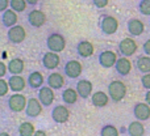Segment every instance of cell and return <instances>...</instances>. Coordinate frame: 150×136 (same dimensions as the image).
Returning a JSON list of instances; mask_svg holds the SVG:
<instances>
[{
  "label": "cell",
  "instance_id": "cell-1",
  "mask_svg": "<svg viewBox=\"0 0 150 136\" xmlns=\"http://www.w3.org/2000/svg\"><path fill=\"white\" fill-rule=\"evenodd\" d=\"M108 94L113 102H120L127 96V85L120 80H113L108 85Z\"/></svg>",
  "mask_w": 150,
  "mask_h": 136
},
{
  "label": "cell",
  "instance_id": "cell-2",
  "mask_svg": "<svg viewBox=\"0 0 150 136\" xmlns=\"http://www.w3.org/2000/svg\"><path fill=\"white\" fill-rule=\"evenodd\" d=\"M46 46L50 51L61 52L66 47V38L59 33H52L46 38Z\"/></svg>",
  "mask_w": 150,
  "mask_h": 136
},
{
  "label": "cell",
  "instance_id": "cell-3",
  "mask_svg": "<svg viewBox=\"0 0 150 136\" xmlns=\"http://www.w3.org/2000/svg\"><path fill=\"white\" fill-rule=\"evenodd\" d=\"M26 103H28V100H26L25 96L21 94L20 92H16L15 94H12L8 98V107H9V110L13 111V113L24 111L26 107Z\"/></svg>",
  "mask_w": 150,
  "mask_h": 136
},
{
  "label": "cell",
  "instance_id": "cell-4",
  "mask_svg": "<svg viewBox=\"0 0 150 136\" xmlns=\"http://www.w3.org/2000/svg\"><path fill=\"white\" fill-rule=\"evenodd\" d=\"M7 37H8V41H9L11 43L18 45V43H21V42L25 41L26 31H25V29H24L21 25H17V24H16V25L8 28Z\"/></svg>",
  "mask_w": 150,
  "mask_h": 136
},
{
  "label": "cell",
  "instance_id": "cell-5",
  "mask_svg": "<svg viewBox=\"0 0 150 136\" xmlns=\"http://www.w3.org/2000/svg\"><path fill=\"white\" fill-rule=\"evenodd\" d=\"M100 28L105 36H112L119 29V21L113 16H103V18L100 21Z\"/></svg>",
  "mask_w": 150,
  "mask_h": 136
},
{
  "label": "cell",
  "instance_id": "cell-6",
  "mask_svg": "<svg viewBox=\"0 0 150 136\" xmlns=\"http://www.w3.org/2000/svg\"><path fill=\"white\" fill-rule=\"evenodd\" d=\"M119 51L122 56H132L137 51V43L133 38H124L119 43Z\"/></svg>",
  "mask_w": 150,
  "mask_h": 136
},
{
  "label": "cell",
  "instance_id": "cell-7",
  "mask_svg": "<svg viewBox=\"0 0 150 136\" xmlns=\"http://www.w3.org/2000/svg\"><path fill=\"white\" fill-rule=\"evenodd\" d=\"M117 59H119V58H117L116 52L111 51V50L101 51L100 54H99V58H98L99 64H100L103 68H112V67H115Z\"/></svg>",
  "mask_w": 150,
  "mask_h": 136
},
{
  "label": "cell",
  "instance_id": "cell-8",
  "mask_svg": "<svg viewBox=\"0 0 150 136\" xmlns=\"http://www.w3.org/2000/svg\"><path fill=\"white\" fill-rule=\"evenodd\" d=\"M38 100L41 101V103L45 107H49L55 100V94H54V89L52 86H44L42 85L38 90Z\"/></svg>",
  "mask_w": 150,
  "mask_h": 136
},
{
  "label": "cell",
  "instance_id": "cell-9",
  "mask_svg": "<svg viewBox=\"0 0 150 136\" xmlns=\"http://www.w3.org/2000/svg\"><path fill=\"white\" fill-rule=\"evenodd\" d=\"M46 22V15L40 9H32L28 13V24L32 28H41Z\"/></svg>",
  "mask_w": 150,
  "mask_h": 136
},
{
  "label": "cell",
  "instance_id": "cell-10",
  "mask_svg": "<svg viewBox=\"0 0 150 136\" xmlns=\"http://www.w3.org/2000/svg\"><path fill=\"white\" fill-rule=\"evenodd\" d=\"M70 118V111L66 106L63 105H57L52 111V119L55 122V123H66Z\"/></svg>",
  "mask_w": 150,
  "mask_h": 136
},
{
  "label": "cell",
  "instance_id": "cell-11",
  "mask_svg": "<svg viewBox=\"0 0 150 136\" xmlns=\"http://www.w3.org/2000/svg\"><path fill=\"white\" fill-rule=\"evenodd\" d=\"M42 103L38 98H30L28 100V103H26L25 107V114L29 118H37L40 114L42 113Z\"/></svg>",
  "mask_w": 150,
  "mask_h": 136
},
{
  "label": "cell",
  "instance_id": "cell-12",
  "mask_svg": "<svg viewBox=\"0 0 150 136\" xmlns=\"http://www.w3.org/2000/svg\"><path fill=\"white\" fill-rule=\"evenodd\" d=\"M82 71L83 67L80 64V62H78V60H69L65 64V68H63L65 75L70 79H78L82 75Z\"/></svg>",
  "mask_w": 150,
  "mask_h": 136
},
{
  "label": "cell",
  "instance_id": "cell-13",
  "mask_svg": "<svg viewBox=\"0 0 150 136\" xmlns=\"http://www.w3.org/2000/svg\"><path fill=\"white\" fill-rule=\"evenodd\" d=\"M59 62H61V58L58 55V52H54V51H47L42 56V66H44L46 69H55L59 66Z\"/></svg>",
  "mask_w": 150,
  "mask_h": 136
},
{
  "label": "cell",
  "instance_id": "cell-14",
  "mask_svg": "<svg viewBox=\"0 0 150 136\" xmlns=\"http://www.w3.org/2000/svg\"><path fill=\"white\" fill-rule=\"evenodd\" d=\"M133 114H134V118L138 119V121H141V122L148 121L150 118V105L148 102L136 103L134 109H133Z\"/></svg>",
  "mask_w": 150,
  "mask_h": 136
},
{
  "label": "cell",
  "instance_id": "cell-15",
  "mask_svg": "<svg viewBox=\"0 0 150 136\" xmlns=\"http://www.w3.org/2000/svg\"><path fill=\"white\" fill-rule=\"evenodd\" d=\"M75 89H76L78 94H79L80 98H83V100H86V98H88L90 96H92V82L90 81V80H79V81L76 82V86H75Z\"/></svg>",
  "mask_w": 150,
  "mask_h": 136
},
{
  "label": "cell",
  "instance_id": "cell-16",
  "mask_svg": "<svg viewBox=\"0 0 150 136\" xmlns=\"http://www.w3.org/2000/svg\"><path fill=\"white\" fill-rule=\"evenodd\" d=\"M127 28H128L129 34L133 37L141 36V34L145 31V25H144V22L141 20H138V18H130V20L128 21Z\"/></svg>",
  "mask_w": 150,
  "mask_h": 136
},
{
  "label": "cell",
  "instance_id": "cell-17",
  "mask_svg": "<svg viewBox=\"0 0 150 136\" xmlns=\"http://www.w3.org/2000/svg\"><path fill=\"white\" fill-rule=\"evenodd\" d=\"M128 56H122L119 58L115 64V68H116V72L120 75V76H128L132 71V63H130L129 59H127Z\"/></svg>",
  "mask_w": 150,
  "mask_h": 136
},
{
  "label": "cell",
  "instance_id": "cell-18",
  "mask_svg": "<svg viewBox=\"0 0 150 136\" xmlns=\"http://www.w3.org/2000/svg\"><path fill=\"white\" fill-rule=\"evenodd\" d=\"M17 21H18L17 12L13 10L12 8L4 10V12H1V24L5 26V28H11V26L16 25Z\"/></svg>",
  "mask_w": 150,
  "mask_h": 136
},
{
  "label": "cell",
  "instance_id": "cell-19",
  "mask_svg": "<svg viewBox=\"0 0 150 136\" xmlns=\"http://www.w3.org/2000/svg\"><path fill=\"white\" fill-rule=\"evenodd\" d=\"M93 51H95L93 45L91 43L90 41H80L79 43L76 45V52H78V55H79V56H82V58L92 56Z\"/></svg>",
  "mask_w": 150,
  "mask_h": 136
},
{
  "label": "cell",
  "instance_id": "cell-20",
  "mask_svg": "<svg viewBox=\"0 0 150 136\" xmlns=\"http://www.w3.org/2000/svg\"><path fill=\"white\" fill-rule=\"evenodd\" d=\"M109 94H107L103 90H98L91 96V101H92V105L96 107H104V106L108 105L109 102Z\"/></svg>",
  "mask_w": 150,
  "mask_h": 136
},
{
  "label": "cell",
  "instance_id": "cell-21",
  "mask_svg": "<svg viewBox=\"0 0 150 136\" xmlns=\"http://www.w3.org/2000/svg\"><path fill=\"white\" fill-rule=\"evenodd\" d=\"M46 81H47L49 86H52L54 90H57V89H61V88L65 85V77H63V75L59 73V72H53V73L49 75Z\"/></svg>",
  "mask_w": 150,
  "mask_h": 136
},
{
  "label": "cell",
  "instance_id": "cell-22",
  "mask_svg": "<svg viewBox=\"0 0 150 136\" xmlns=\"http://www.w3.org/2000/svg\"><path fill=\"white\" fill-rule=\"evenodd\" d=\"M8 84H9V88L12 92H21L25 88V79L20 75H12L8 80Z\"/></svg>",
  "mask_w": 150,
  "mask_h": 136
},
{
  "label": "cell",
  "instance_id": "cell-23",
  "mask_svg": "<svg viewBox=\"0 0 150 136\" xmlns=\"http://www.w3.org/2000/svg\"><path fill=\"white\" fill-rule=\"evenodd\" d=\"M44 81H45L44 76H42V73L38 71L32 72L28 76V84L32 89H40V88L44 85Z\"/></svg>",
  "mask_w": 150,
  "mask_h": 136
},
{
  "label": "cell",
  "instance_id": "cell-24",
  "mask_svg": "<svg viewBox=\"0 0 150 136\" xmlns=\"http://www.w3.org/2000/svg\"><path fill=\"white\" fill-rule=\"evenodd\" d=\"M24 60L20 59V58H15V59H11L9 63H8V72L11 75H20L23 73L24 71Z\"/></svg>",
  "mask_w": 150,
  "mask_h": 136
},
{
  "label": "cell",
  "instance_id": "cell-25",
  "mask_svg": "<svg viewBox=\"0 0 150 136\" xmlns=\"http://www.w3.org/2000/svg\"><path fill=\"white\" fill-rule=\"evenodd\" d=\"M78 97H79V94H78L76 89H73V88H67V89H65L62 92V100L66 105H74V103H76Z\"/></svg>",
  "mask_w": 150,
  "mask_h": 136
},
{
  "label": "cell",
  "instance_id": "cell-26",
  "mask_svg": "<svg viewBox=\"0 0 150 136\" xmlns=\"http://www.w3.org/2000/svg\"><path fill=\"white\" fill-rule=\"evenodd\" d=\"M128 134L130 136H144L145 135V127L141 123V121H136L128 126Z\"/></svg>",
  "mask_w": 150,
  "mask_h": 136
},
{
  "label": "cell",
  "instance_id": "cell-27",
  "mask_svg": "<svg viewBox=\"0 0 150 136\" xmlns=\"http://www.w3.org/2000/svg\"><path fill=\"white\" fill-rule=\"evenodd\" d=\"M136 67L141 73H149L150 72V55H144L136 60Z\"/></svg>",
  "mask_w": 150,
  "mask_h": 136
},
{
  "label": "cell",
  "instance_id": "cell-28",
  "mask_svg": "<svg viewBox=\"0 0 150 136\" xmlns=\"http://www.w3.org/2000/svg\"><path fill=\"white\" fill-rule=\"evenodd\" d=\"M34 132H36V128L30 122H24L18 127V135L20 136H32L34 135Z\"/></svg>",
  "mask_w": 150,
  "mask_h": 136
},
{
  "label": "cell",
  "instance_id": "cell-29",
  "mask_svg": "<svg viewBox=\"0 0 150 136\" xmlns=\"http://www.w3.org/2000/svg\"><path fill=\"white\" fill-rule=\"evenodd\" d=\"M28 7L26 0H11V8L16 12H24Z\"/></svg>",
  "mask_w": 150,
  "mask_h": 136
},
{
  "label": "cell",
  "instance_id": "cell-30",
  "mask_svg": "<svg viewBox=\"0 0 150 136\" xmlns=\"http://www.w3.org/2000/svg\"><path fill=\"white\" fill-rule=\"evenodd\" d=\"M119 130L112 124H107L100 130V136H119Z\"/></svg>",
  "mask_w": 150,
  "mask_h": 136
},
{
  "label": "cell",
  "instance_id": "cell-31",
  "mask_svg": "<svg viewBox=\"0 0 150 136\" xmlns=\"http://www.w3.org/2000/svg\"><path fill=\"white\" fill-rule=\"evenodd\" d=\"M138 10L141 15L150 16V0H141L138 4Z\"/></svg>",
  "mask_w": 150,
  "mask_h": 136
},
{
  "label": "cell",
  "instance_id": "cell-32",
  "mask_svg": "<svg viewBox=\"0 0 150 136\" xmlns=\"http://www.w3.org/2000/svg\"><path fill=\"white\" fill-rule=\"evenodd\" d=\"M9 84H8V81H5L4 79H0V97H4L5 94L8 93V90H9Z\"/></svg>",
  "mask_w": 150,
  "mask_h": 136
},
{
  "label": "cell",
  "instance_id": "cell-33",
  "mask_svg": "<svg viewBox=\"0 0 150 136\" xmlns=\"http://www.w3.org/2000/svg\"><path fill=\"white\" fill-rule=\"evenodd\" d=\"M141 84L145 89H150V72L149 73H144V76L141 77Z\"/></svg>",
  "mask_w": 150,
  "mask_h": 136
},
{
  "label": "cell",
  "instance_id": "cell-34",
  "mask_svg": "<svg viewBox=\"0 0 150 136\" xmlns=\"http://www.w3.org/2000/svg\"><path fill=\"white\" fill-rule=\"evenodd\" d=\"M108 1H109V0H92L93 5H95L96 8H99V9L105 8L107 5H108Z\"/></svg>",
  "mask_w": 150,
  "mask_h": 136
},
{
  "label": "cell",
  "instance_id": "cell-35",
  "mask_svg": "<svg viewBox=\"0 0 150 136\" xmlns=\"http://www.w3.org/2000/svg\"><path fill=\"white\" fill-rule=\"evenodd\" d=\"M9 5H11L9 0H0V12H4V10H7Z\"/></svg>",
  "mask_w": 150,
  "mask_h": 136
},
{
  "label": "cell",
  "instance_id": "cell-36",
  "mask_svg": "<svg viewBox=\"0 0 150 136\" xmlns=\"http://www.w3.org/2000/svg\"><path fill=\"white\" fill-rule=\"evenodd\" d=\"M8 71V66L4 62H0V77H4Z\"/></svg>",
  "mask_w": 150,
  "mask_h": 136
},
{
  "label": "cell",
  "instance_id": "cell-37",
  "mask_svg": "<svg viewBox=\"0 0 150 136\" xmlns=\"http://www.w3.org/2000/svg\"><path fill=\"white\" fill-rule=\"evenodd\" d=\"M144 51L146 55H150V38L144 43Z\"/></svg>",
  "mask_w": 150,
  "mask_h": 136
},
{
  "label": "cell",
  "instance_id": "cell-38",
  "mask_svg": "<svg viewBox=\"0 0 150 136\" xmlns=\"http://www.w3.org/2000/svg\"><path fill=\"white\" fill-rule=\"evenodd\" d=\"M34 136H46V132H45V131H41V130H40V131H36V132H34Z\"/></svg>",
  "mask_w": 150,
  "mask_h": 136
},
{
  "label": "cell",
  "instance_id": "cell-39",
  "mask_svg": "<svg viewBox=\"0 0 150 136\" xmlns=\"http://www.w3.org/2000/svg\"><path fill=\"white\" fill-rule=\"evenodd\" d=\"M145 101L150 105V89H148V93L145 94Z\"/></svg>",
  "mask_w": 150,
  "mask_h": 136
},
{
  "label": "cell",
  "instance_id": "cell-40",
  "mask_svg": "<svg viewBox=\"0 0 150 136\" xmlns=\"http://www.w3.org/2000/svg\"><path fill=\"white\" fill-rule=\"evenodd\" d=\"M26 1H28V4H29V5H36L37 3L40 1V0H26Z\"/></svg>",
  "mask_w": 150,
  "mask_h": 136
},
{
  "label": "cell",
  "instance_id": "cell-41",
  "mask_svg": "<svg viewBox=\"0 0 150 136\" xmlns=\"http://www.w3.org/2000/svg\"><path fill=\"white\" fill-rule=\"evenodd\" d=\"M149 24H150V18H149Z\"/></svg>",
  "mask_w": 150,
  "mask_h": 136
}]
</instances>
